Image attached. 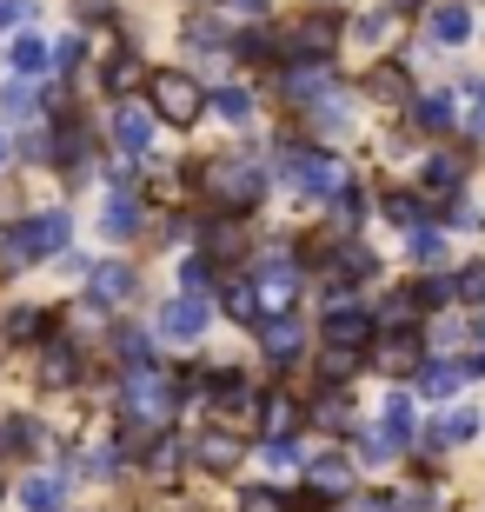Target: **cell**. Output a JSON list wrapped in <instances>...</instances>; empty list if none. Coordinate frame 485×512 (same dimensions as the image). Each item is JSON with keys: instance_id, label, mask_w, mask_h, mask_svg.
Instances as JSON below:
<instances>
[{"instance_id": "6da1fadb", "label": "cell", "mask_w": 485, "mask_h": 512, "mask_svg": "<svg viewBox=\"0 0 485 512\" xmlns=\"http://www.w3.org/2000/svg\"><path fill=\"white\" fill-rule=\"evenodd\" d=\"M173 413H180V386H173L153 360H140V366L120 373V433H127L120 453H147V439L167 433Z\"/></svg>"}, {"instance_id": "7a4b0ae2", "label": "cell", "mask_w": 485, "mask_h": 512, "mask_svg": "<svg viewBox=\"0 0 485 512\" xmlns=\"http://www.w3.org/2000/svg\"><path fill=\"white\" fill-rule=\"evenodd\" d=\"M280 173L299 193H313V200H333V193L353 187V173L339 167L333 153H319V147H280Z\"/></svg>"}, {"instance_id": "3957f363", "label": "cell", "mask_w": 485, "mask_h": 512, "mask_svg": "<svg viewBox=\"0 0 485 512\" xmlns=\"http://www.w3.org/2000/svg\"><path fill=\"white\" fill-rule=\"evenodd\" d=\"M0 253H7V266H34V260L67 253V213H34V220H20Z\"/></svg>"}, {"instance_id": "277c9868", "label": "cell", "mask_w": 485, "mask_h": 512, "mask_svg": "<svg viewBox=\"0 0 485 512\" xmlns=\"http://www.w3.org/2000/svg\"><path fill=\"white\" fill-rule=\"evenodd\" d=\"M193 180H200V187L213 193V207H226V213H253V207H260V193H266V180L253 167H240V160H233V167H226V160H220V167H200Z\"/></svg>"}, {"instance_id": "5b68a950", "label": "cell", "mask_w": 485, "mask_h": 512, "mask_svg": "<svg viewBox=\"0 0 485 512\" xmlns=\"http://www.w3.org/2000/svg\"><path fill=\"white\" fill-rule=\"evenodd\" d=\"M153 114L173 120V127H193V120L206 114V87L193 74H180V67H167V74H153Z\"/></svg>"}, {"instance_id": "8992f818", "label": "cell", "mask_w": 485, "mask_h": 512, "mask_svg": "<svg viewBox=\"0 0 485 512\" xmlns=\"http://www.w3.org/2000/svg\"><path fill=\"white\" fill-rule=\"evenodd\" d=\"M406 446H412V399L392 393L386 413H379V433L359 446V459H392V453H406Z\"/></svg>"}, {"instance_id": "52a82bcc", "label": "cell", "mask_w": 485, "mask_h": 512, "mask_svg": "<svg viewBox=\"0 0 485 512\" xmlns=\"http://www.w3.org/2000/svg\"><path fill=\"white\" fill-rule=\"evenodd\" d=\"M333 87H339L333 60H293L280 74V100H293V107H313V100H326Z\"/></svg>"}, {"instance_id": "ba28073f", "label": "cell", "mask_w": 485, "mask_h": 512, "mask_svg": "<svg viewBox=\"0 0 485 512\" xmlns=\"http://www.w3.org/2000/svg\"><path fill=\"white\" fill-rule=\"evenodd\" d=\"M333 40H339V14H306L280 47L293 60H333Z\"/></svg>"}, {"instance_id": "9c48e42d", "label": "cell", "mask_w": 485, "mask_h": 512, "mask_svg": "<svg viewBox=\"0 0 485 512\" xmlns=\"http://www.w3.org/2000/svg\"><path fill=\"white\" fill-rule=\"evenodd\" d=\"M373 313H359L353 300L346 306H326V346H359V353H366V346H373Z\"/></svg>"}, {"instance_id": "30bf717a", "label": "cell", "mask_w": 485, "mask_h": 512, "mask_svg": "<svg viewBox=\"0 0 485 512\" xmlns=\"http://www.w3.org/2000/svg\"><path fill=\"white\" fill-rule=\"evenodd\" d=\"M160 333H167V340H180V346L200 340V333H206V300H200V293L167 300V306H160Z\"/></svg>"}, {"instance_id": "8fae6325", "label": "cell", "mask_w": 485, "mask_h": 512, "mask_svg": "<svg viewBox=\"0 0 485 512\" xmlns=\"http://www.w3.org/2000/svg\"><path fill=\"white\" fill-rule=\"evenodd\" d=\"M260 346H266V360H280V366H293L299 353H306V326H299L293 313H273V320L260 326Z\"/></svg>"}, {"instance_id": "7c38bea8", "label": "cell", "mask_w": 485, "mask_h": 512, "mask_svg": "<svg viewBox=\"0 0 485 512\" xmlns=\"http://www.w3.org/2000/svg\"><path fill=\"white\" fill-rule=\"evenodd\" d=\"M153 107H140V100H120V114H113V140H120V147L127 153H147L153 147Z\"/></svg>"}, {"instance_id": "4fadbf2b", "label": "cell", "mask_w": 485, "mask_h": 512, "mask_svg": "<svg viewBox=\"0 0 485 512\" xmlns=\"http://www.w3.org/2000/svg\"><path fill=\"white\" fill-rule=\"evenodd\" d=\"M253 293H260V306H293L299 293V266L293 260H266L260 280H253Z\"/></svg>"}, {"instance_id": "5bb4252c", "label": "cell", "mask_w": 485, "mask_h": 512, "mask_svg": "<svg viewBox=\"0 0 485 512\" xmlns=\"http://www.w3.org/2000/svg\"><path fill=\"white\" fill-rule=\"evenodd\" d=\"M373 360L386 366V373H399V380H406V373H419V366H426V346H419V333H386V346H379Z\"/></svg>"}, {"instance_id": "9a60e30c", "label": "cell", "mask_w": 485, "mask_h": 512, "mask_svg": "<svg viewBox=\"0 0 485 512\" xmlns=\"http://www.w3.org/2000/svg\"><path fill=\"white\" fill-rule=\"evenodd\" d=\"M412 127H426V133L459 127V94H412Z\"/></svg>"}, {"instance_id": "2e32d148", "label": "cell", "mask_w": 485, "mask_h": 512, "mask_svg": "<svg viewBox=\"0 0 485 512\" xmlns=\"http://www.w3.org/2000/svg\"><path fill=\"white\" fill-rule=\"evenodd\" d=\"M306 479H313V493L339 499L346 486H353V459H339V453H319V459H306Z\"/></svg>"}, {"instance_id": "e0dca14e", "label": "cell", "mask_w": 485, "mask_h": 512, "mask_svg": "<svg viewBox=\"0 0 485 512\" xmlns=\"http://www.w3.org/2000/svg\"><path fill=\"white\" fill-rule=\"evenodd\" d=\"M419 313H426V306H419V293H412V286H399V293H386V306L373 313V326H379V333H412V320H419Z\"/></svg>"}, {"instance_id": "ac0fdd59", "label": "cell", "mask_w": 485, "mask_h": 512, "mask_svg": "<svg viewBox=\"0 0 485 512\" xmlns=\"http://www.w3.org/2000/svg\"><path fill=\"white\" fill-rule=\"evenodd\" d=\"M426 27H432V40H439V47H466V40H472V14L459 7V0L432 7V20H426Z\"/></svg>"}, {"instance_id": "d6986e66", "label": "cell", "mask_w": 485, "mask_h": 512, "mask_svg": "<svg viewBox=\"0 0 485 512\" xmlns=\"http://www.w3.org/2000/svg\"><path fill=\"white\" fill-rule=\"evenodd\" d=\"M419 187H426V193H439V200H452V193L466 187V167H459L452 153H432L426 167H419Z\"/></svg>"}, {"instance_id": "ffe728a7", "label": "cell", "mask_w": 485, "mask_h": 512, "mask_svg": "<svg viewBox=\"0 0 485 512\" xmlns=\"http://www.w3.org/2000/svg\"><path fill=\"white\" fill-rule=\"evenodd\" d=\"M87 280H94V286H87V300L113 306V300H127V293H133V266H87Z\"/></svg>"}, {"instance_id": "44dd1931", "label": "cell", "mask_w": 485, "mask_h": 512, "mask_svg": "<svg viewBox=\"0 0 485 512\" xmlns=\"http://www.w3.org/2000/svg\"><path fill=\"white\" fill-rule=\"evenodd\" d=\"M100 233H107V240L140 233V200H133V193H107V207H100Z\"/></svg>"}, {"instance_id": "7402d4cb", "label": "cell", "mask_w": 485, "mask_h": 512, "mask_svg": "<svg viewBox=\"0 0 485 512\" xmlns=\"http://www.w3.org/2000/svg\"><path fill=\"white\" fill-rule=\"evenodd\" d=\"M193 459H200L206 473H226V466H240V439L233 433H200L193 439Z\"/></svg>"}, {"instance_id": "603a6c76", "label": "cell", "mask_w": 485, "mask_h": 512, "mask_svg": "<svg viewBox=\"0 0 485 512\" xmlns=\"http://www.w3.org/2000/svg\"><path fill=\"white\" fill-rule=\"evenodd\" d=\"M140 459H147V473L167 479V473H180V466H187V446H180V433L167 426V433H153V439H147V453H140Z\"/></svg>"}, {"instance_id": "cb8c5ba5", "label": "cell", "mask_w": 485, "mask_h": 512, "mask_svg": "<svg viewBox=\"0 0 485 512\" xmlns=\"http://www.w3.org/2000/svg\"><path fill=\"white\" fill-rule=\"evenodd\" d=\"M472 373L459 360H439V366H419V386H426V399H452L459 386H466Z\"/></svg>"}, {"instance_id": "d4e9b609", "label": "cell", "mask_w": 485, "mask_h": 512, "mask_svg": "<svg viewBox=\"0 0 485 512\" xmlns=\"http://www.w3.org/2000/svg\"><path fill=\"white\" fill-rule=\"evenodd\" d=\"M373 253H366V247H353V240H346V247H333V280L339 286H359V280H373Z\"/></svg>"}, {"instance_id": "484cf974", "label": "cell", "mask_w": 485, "mask_h": 512, "mask_svg": "<svg viewBox=\"0 0 485 512\" xmlns=\"http://www.w3.org/2000/svg\"><path fill=\"white\" fill-rule=\"evenodd\" d=\"M472 433H479V413L472 406H452L446 419H432V446H466Z\"/></svg>"}, {"instance_id": "4316f807", "label": "cell", "mask_w": 485, "mask_h": 512, "mask_svg": "<svg viewBox=\"0 0 485 512\" xmlns=\"http://www.w3.org/2000/svg\"><path fill=\"white\" fill-rule=\"evenodd\" d=\"M40 380H47V386H74V380H80V353L54 340L47 353H40Z\"/></svg>"}, {"instance_id": "83f0119b", "label": "cell", "mask_w": 485, "mask_h": 512, "mask_svg": "<svg viewBox=\"0 0 485 512\" xmlns=\"http://www.w3.org/2000/svg\"><path fill=\"white\" fill-rule=\"evenodd\" d=\"M34 446H40V419H27V413L0 419V453H34Z\"/></svg>"}, {"instance_id": "f1b7e54d", "label": "cell", "mask_w": 485, "mask_h": 512, "mask_svg": "<svg viewBox=\"0 0 485 512\" xmlns=\"http://www.w3.org/2000/svg\"><path fill=\"white\" fill-rule=\"evenodd\" d=\"M20 499H27V512H60L67 486H60V473H34L27 486H20Z\"/></svg>"}, {"instance_id": "f546056e", "label": "cell", "mask_w": 485, "mask_h": 512, "mask_svg": "<svg viewBox=\"0 0 485 512\" xmlns=\"http://www.w3.org/2000/svg\"><path fill=\"white\" fill-rule=\"evenodd\" d=\"M379 207H386V220H392V227H406V233H419V227H426V200H419V193H386Z\"/></svg>"}, {"instance_id": "4dcf8cb0", "label": "cell", "mask_w": 485, "mask_h": 512, "mask_svg": "<svg viewBox=\"0 0 485 512\" xmlns=\"http://www.w3.org/2000/svg\"><path fill=\"white\" fill-rule=\"evenodd\" d=\"M359 366H366V353H359V346H326L319 373H326V386H346V380L359 373Z\"/></svg>"}, {"instance_id": "1f68e13d", "label": "cell", "mask_w": 485, "mask_h": 512, "mask_svg": "<svg viewBox=\"0 0 485 512\" xmlns=\"http://www.w3.org/2000/svg\"><path fill=\"white\" fill-rule=\"evenodd\" d=\"M260 419H266V433L273 439H293V426H299V406L286 393H273V399H260Z\"/></svg>"}, {"instance_id": "d6a6232c", "label": "cell", "mask_w": 485, "mask_h": 512, "mask_svg": "<svg viewBox=\"0 0 485 512\" xmlns=\"http://www.w3.org/2000/svg\"><path fill=\"white\" fill-rule=\"evenodd\" d=\"M206 107H213L220 120H233V127H246V120H253V94H246V87H220Z\"/></svg>"}, {"instance_id": "836d02e7", "label": "cell", "mask_w": 485, "mask_h": 512, "mask_svg": "<svg viewBox=\"0 0 485 512\" xmlns=\"http://www.w3.org/2000/svg\"><path fill=\"white\" fill-rule=\"evenodd\" d=\"M353 127V114H346V100H339V87L326 100H313V133H346Z\"/></svg>"}, {"instance_id": "e575fe53", "label": "cell", "mask_w": 485, "mask_h": 512, "mask_svg": "<svg viewBox=\"0 0 485 512\" xmlns=\"http://www.w3.org/2000/svg\"><path fill=\"white\" fill-rule=\"evenodd\" d=\"M34 74H47V47L34 34H20L14 40V80H34Z\"/></svg>"}, {"instance_id": "d590c367", "label": "cell", "mask_w": 485, "mask_h": 512, "mask_svg": "<svg viewBox=\"0 0 485 512\" xmlns=\"http://www.w3.org/2000/svg\"><path fill=\"white\" fill-rule=\"evenodd\" d=\"M226 313H233V320H260V293H253V280H226Z\"/></svg>"}, {"instance_id": "8d00e7d4", "label": "cell", "mask_w": 485, "mask_h": 512, "mask_svg": "<svg viewBox=\"0 0 485 512\" xmlns=\"http://www.w3.org/2000/svg\"><path fill=\"white\" fill-rule=\"evenodd\" d=\"M40 326H47V313L14 306V313H7V326H0V340H40Z\"/></svg>"}, {"instance_id": "74e56055", "label": "cell", "mask_w": 485, "mask_h": 512, "mask_svg": "<svg viewBox=\"0 0 485 512\" xmlns=\"http://www.w3.org/2000/svg\"><path fill=\"white\" fill-rule=\"evenodd\" d=\"M459 114H466L459 127H466V133H479V140H485V80H472L466 94H459Z\"/></svg>"}, {"instance_id": "f35d334b", "label": "cell", "mask_w": 485, "mask_h": 512, "mask_svg": "<svg viewBox=\"0 0 485 512\" xmlns=\"http://www.w3.org/2000/svg\"><path fill=\"white\" fill-rule=\"evenodd\" d=\"M100 80H107V94H127L133 80H140V60H133V54H113V60H107V74H100Z\"/></svg>"}, {"instance_id": "ab89813d", "label": "cell", "mask_w": 485, "mask_h": 512, "mask_svg": "<svg viewBox=\"0 0 485 512\" xmlns=\"http://www.w3.org/2000/svg\"><path fill=\"white\" fill-rule=\"evenodd\" d=\"M34 107H40V100L27 94V87H14V80L0 87V114H7V120H34Z\"/></svg>"}, {"instance_id": "60d3db41", "label": "cell", "mask_w": 485, "mask_h": 512, "mask_svg": "<svg viewBox=\"0 0 485 512\" xmlns=\"http://www.w3.org/2000/svg\"><path fill=\"white\" fill-rule=\"evenodd\" d=\"M373 94L379 100H406V107H412V87H406V74H399V67H379V74H373Z\"/></svg>"}, {"instance_id": "b9f144b4", "label": "cell", "mask_w": 485, "mask_h": 512, "mask_svg": "<svg viewBox=\"0 0 485 512\" xmlns=\"http://www.w3.org/2000/svg\"><path fill=\"white\" fill-rule=\"evenodd\" d=\"M412 260H419V266H446V240L419 227V233H412Z\"/></svg>"}, {"instance_id": "7bdbcfd3", "label": "cell", "mask_w": 485, "mask_h": 512, "mask_svg": "<svg viewBox=\"0 0 485 512\" xmlns=\"http://www.w3.org/2000/svg\"><path fill=\"white\" fill-rule=\"evenodd\" d=\"M240 512H286V493H273V486H246Z\"/></svg>"}, {"instance_id": "ee69618b", "label": "cell", "mask_w": 485, "mask_h": 512, "mask_svg": "<svg viewBox=\"0 0 485 512\" xmlns=\"http://www.w3.org/2000/svg\"><path fill=\"white\" fill-rule=\"evenodd\" d=\"M34 0H0V34H14V27H34Z\"/></svg>"}, {"instance_id": "f6af8a7d", "label": "cell", "mask_w": 485, "mask_h": 512, "mask_svg": "<svg viewBox=\"0 0 485 512\" xmlns=\"http://www.w3.org/2000/svg\"><path fill=\"white\" fill-rule=\"evenodd\" d=\"M206 286H213V260H187L180 266V293H200L206 300Z\"/></svg>"}, {"instance_id": "bcb514c9", "label": "cell", "mask_w": 485, "mask_h": 512, "mask_svg": "<svg viewBox=\"0 0 485 512\" xmlns=\"http://www.w3.org/2000/svg\"><path fill=\"white\" fill-rule=\"evenodd\" d=\"M113 353H120L127 366H140V360H147V340H140L133 326H113Z\"/></svg>"}, {"instance_id": "7dc6e473", "label": "cell", "mask_w": 485, "mask_h": 512, "mask_svg": "<svg viewBox=\"0 0 485 512\" xmlns=\"http://www.w3.org/2000/svg\"><path fill=\"white\" fill-rule=\"evenodd\" d=\"M452 293H459V300H472V306H479V300H485V266H466V273L452 280Z\"/></svg>"}, {"instance_id": "c3c4849f", "label": "cell", "mask_w": 485, "mask_h": 512, "mask_svg": "<svg viewBox=\"0 0 485 512\" xmlns=\"http://www.w3.org/2000/svg\"><path fill=\"white\" fill-rule=\"evenodd\" d=\"M353 34H359V40H366V47H379V40H386V34H392V14H386V7H379V14H366V20H359Z\"/></svg>"}, {"instance_id": "681fc988", "label": "cell", "mask_w": 485, "mask_h": 512, "mask_svg": "<svg viewBox=\"0 0 485 512\" xmlns=\"http://www.w3.org/2000/svg\"><path fill=\"white\" fill-rule=\"evenodd\" d=\"M260 459H266V466H299V446H293V439H266Z\"/></svg>"}, {"instance_id": "f907efd6", "label": "cell", "mask_w": 485, "mask_h": 512, "mask_svg": "<svg viewBox=\"0 0 485 512\" xmlns=\"http://www.w3.org/2000/svg\"><path fill=\"white\" fill-rule=\"evenodd\" d=\"M412 293H419V306H439V300H452V280H419Z\"/></svg>"}, {"instance_id": "816d5d0a", "label": "cell", "mask_w": 485, "mask_h": 512, "mask_svg": "<svg viewBox=\"0 0 485 512\" xmlns=\"http://www.w3.org/2000/svg\"><path fill=\"white\" fill-rule=\"evenodd\" d=\"M240 60H273V40H266V34H246L240 40Z\"/></svg>"}, {"instance_id": "f5cc1de1", "label": "cell", "mask_w": 485, "mask_h": 512, "mask_svg": "<svg viewBox=\"0 0 485 512\" xmlns=\"http://www.w3.org/2000/svg\"><path fill=\"white\" fill-rule=\"evenodd\" d=\"M319 419H326V426H353V406H346V399H326Z\"/></svg>"}, {"instance_id": "db71d44e", "label": "cell", "mask_w": 485, "mask_h": 512, "mask_svg": "<svg viewBox=\"0 0 485 512\" xmlns=\"http://www.w3.org/2000/svg\"><path fill=\"white\" fill-rule=\"evenodd\" d=\"M220 7H226L233 20H260V14H266V0H220Z\"/></svg>"}, {"instance_id": "11a10c76", "label": "cell", "mask_w": 485, "mask_h": 512, "mask_svg": "<svg viewBox=\"0 0 485 512\" xmlns=\"http://www.w3.org/2000/svg\"><path fill=\"white\" fill-rule=\"evenodd\" d=\"M54 60H60V74H74V67H80V40L67 34V40H60V47H54Z\"/></svg>"}, {"instance_id": "9f6ffc18", "label": "cell", "mask_w": 485, "mask_h": 512, "mask_svg": "<svg viewBox=\"0 0 485 512\" xmlns=\"http://www.w3.org/2000/svg\"><path fill=\"white\" fill-rule=\"evenodd\" d=\"M353 512H399V499H379V493H366V499H353Z\"/></svg>"}, {"instance_id": "6f0895ef", "label": "cell", "mask_w": 485, "mask_h": 512, "mask_svg": "<svg viewBox=\"0 0 485 512\" xmlns=\"http://www.w3.org/2000/svg\"><path fill=\"white\" fill-rule=\"evenodd\" d=\"M399 512H432V499L426 493H406V499H399Z\"/></svg>"}, {"instance_id": "680465c9", "label": "cell", "mask_w": 485, "mask_h": 512, "mask_svg": "<svg viewBox=\"0 0 485 512\" xmlns=\"http://www.w3.org/2000/svg\"><path fill=\"white\" fill-rule=\"evenodd\" d=\"M7 153H14V147H7V133H0V167H7Z\"/></svg>"}]
</instances>
